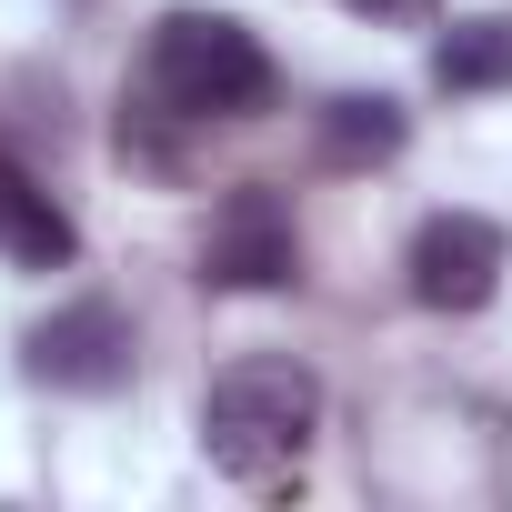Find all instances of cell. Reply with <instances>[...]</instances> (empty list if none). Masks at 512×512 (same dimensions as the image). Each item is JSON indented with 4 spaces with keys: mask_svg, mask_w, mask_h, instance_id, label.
<instances>
[{
    "mask_svg": "<svg viewBox=\"0 0 512 512\" xmlns=\"http://www.w3.org/2000/svg\"><path fill=\"white\" fill-rule=\"evenodd\" d=\"M312 432H322V382H312V362H292V352H251V362H231V372L201 392V452H211V472H231L241 492L292 482L302 452H312Z\"/></svg>",
    "mask_w": 512,
    "mask_h": 512,
    "instance_id": "1",
    "label": "cell"
},
{
    "mask_svg": "<svg viewBox=\"0 0 512 512\" xmlns=\"http://www.w3.org/2000/svg\"><path fill=\"white\" fill-rule=\"evenodd\" d=\"M432 81H442V91H512V11L452 21V31L432 41Z\"/></svg>",
    "mask_w": 512,
    "mask_h": 512,
    "instance_id": "8",
    "label": "cell"
},
{
    "mask_svg": "<svg viewBox=\"0 0 512 512\" xmlns=\"http://www.w3.org/2000/svg\"><path fill=\"white\" fill-rule=\"evenodd\" d=\"M342 11H362V21H432L442 0H342Z\"/></svg>",
    "mask_w": 512,
    "mask_h": 512,
    "instance_id": "9",
    "label": "cell"
},
{
    "mask_svg": "<svg viewBox=\"0 0 512 512\" xmlns=\"http://www.w3.org/2000/svg\"><path fill=\"white\" fill-rule=\"evenodd\" d=\"M131 362H141L131 312L101 302V292H91V302H61V312L31 332V382H51V392H121Z\"/></svg>",
    "mask_w": 512,
    "mask_h": 512,
    "instance_id": "5",
    "label": "cell"
},
{
    "mask_svg": "<svg viewBox=\"0 0 512 512\" xmlns=\"http://www.w3.org/2000/svg\"><path fill=\"white\" fill-rule=\"evenodd\" d=\"M0 262H21V272H71L81 262V231L71 211L51 201L41 171H21L11 151H0Z\"/></svg>",
    "mask_w": 512,
    "mask_h": 512,
    "instance_id": "6",
    "label": "cell"
},
{
    "mask_svg": "<svg viewBox=\"0 0 512 512\" xmlns=\"http://www.w3.org/2000/svg\"><path fill=\"white\" fill-rule=\"evenodd\" d=\"M402 272H412V302L422 312H482L502 292V272H512V241L482 211H432L412 231V262Z\"/></svg>",
    "mask_w": 512,
    "mask_h": 512,
    "instance_id": "4",
    "label": "cell"
},
{
    "mask_svg": "<svg viewBox=\"0 0 512 512\" xmlns=\"http://www.w3.org/2000/svg\"><path fill=\"white\" fill-rule=\"evenodd\" d=\"M141 91L171 121H251L272 101V51L221 11H171L141 51Z\"/></svg>",
    "mask_w": 512,
    "mask_h": 512,
    "instance_id": "2",
    "label": "cell"
},
{
    "mask_svg": "<svg viewBox=\"0 0 512 512\" xmlns=\"http://www.w3.org/2000/svg\"><path fill=\"white\" fill-rule=\"evenodd\" d=\"M201 282H211V292H282V282H302V241H292V211H282V191L241 181V191L211 211Z\"/></svg>",
    "mask_w": 512,
    "mask_h": 512,
    "instance_id": "3",
    "label": "cell"
},
{
    "mask_svg": "<svg viewBox=\"0 0 512 512\" xmlns=\"http://www.w3.org/2000/svg\"><path fill=\"white\" fill-rule=\"evenodd\" d=\"M412 141V121H402V101H382V91H342L332 111H322V161L332 171H372V161H392Z\"/></svg>",
    "mask_w": 512,
    "mask_h": 512,
    "instance_id": "7",
    "label": "cell"
}]
</instances>
